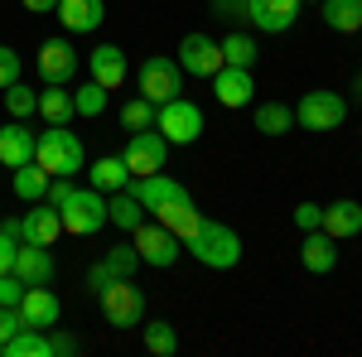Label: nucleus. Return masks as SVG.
Instances as JSON below:
<instances>
[{"mask_svg": "<svg viewBox=\"0 0 362 357\" xmlns=\"http://www.w3.org/2000/svg\"><path fill=\"white\" fill-rule=\"evenodd\" d=\"M184 251H194V261H198V266H208V271H232V266L242 261V237H237L227 222L203 218V222H198V232L184 242Z\"/></svg>", "mask_w": 362, "mask_h": 357, "instance_id": "nucleus-1", "label": "nucleus"}, {"mask_svg": "<svg viewBox=\"0 0 362 357\" xmlns=\"http://www.w3.org/2000/svg\"><path fill=\"white\" fill-rule=\"evenodd\" d=\"M34 160H39V169H49V174H78V169H87V150L83 140L73 136L68 126H49V131H39V150H34Z\"/></svg>", "mask_w": 362, "mask_h": 357, "instance_id": "nucleus-2", "label": "nucleus"}, {"mask_svg": "<svg viewBox=\"0 0 362 357\" xmlns=\"http://www.w3.org/2000/svg\"><path fill=\"white\" fill-rule=\"evenodd\" d=\"M63 232H73V237H97L102 227H107V193L102 189H73L63 198Z\"/></svg>", "mask_w": 362, "mask_h": 357, "instance_id": "nucleus-3", "label": "nucleus"}, {"mask_svg": "<svg viewBox=\"0 0 362 357\" xmlns=\"http://www.w3.org/2000/svg\"><path fill=\"white\" fill-rule=\"evenodd\" d=\"M97 304H102L112 329H140L145 324V295H140V285L131 275H116L112 285L97 295Z\"/></svg>", "mask_w": 362, "mask_h": 357, "instance_id": "nucleus-4", "label": "nucleus"}, {"mask_svg": "<svg viewBox=\"0 0 362 357\" xmlns=\"http://www.w3.org/2000/svg\"><path fill=\"white\" fill-rule=\"evenodd\" d=\"M155 131L169 140V145H194L203 136V107L189 102V97H169L155 107Z\"/></svg>", "mask_w": 362, "mask_h": 357, "instance_id": "nucleus-5", "label": "nucleus"}, {"mask_svg": "<svg viewBox=\"0 0 362 357\" xmlns=\"http://www.w3.org/2000/svg\"><path fill=\"white\" fill-rule=\"evenodd\" d=\"M136 83H140V97L160 107V102H169V97H179V92H184V68H179V58L150 54L145 63H140Z\"/></svg>", "mask_w": 362, "mask_h": 357, "instance_id": "nucleus-6", "label": "nucleus"}, {"mask_svg": "<svg viewBox=\"0 0 362 357\" xmlns=\"http://www.w3.org/2000/svg\"><path fill=\"white\" fill-rule=\"evenodd\" d=\"M348 121V102L329 92V87H314L300 97V107H295V126H305V131H338Z\"/></svg>", "mask_w": 362, "mask_h": 357, "instance_id": "nucleus-7", "label": "nucleus"}, {"mask_svg": "<svg viewBox=\"0 0 362 357\" xmlns=\"http://www.w3.org/2000/svg\"><path fill=\"white\" fill-rule=\"evenodd\" d=\"M131 247L140 251V266H155V271H165V266H174V261L184 256V242H179L169 227H160V222H150V218L131 232Z\"/></svg>", "mask_w": 362, "mask_h": 357, "instance_id": "nucleus-8", "label": "nucleus"}, {"mask_svg": "<svg viewBox=\"0 0 362 357\" xmlns=\"http://www.w3.org/2000/svg\"><path fill=\"white\" fill-rule=\"evenodd\" d=\"M121 160H126V169H131V179H145V174H160L169 160V140L150 126V131H131V140H126V150H121Z\"/></svg>", "mask_w": 362, "mask_h": 357, "instance_id": "nucleus-9", "label": "nucleus"}, {"mask_svg": "<svg viewBox=\"0 0 362 357\" xmlns=\"http://www.w3.org/2000/svg\"><path fill=\"white\" fill-rule=\"evenodd\" d=\"M39 78H44V87H68L78 78V49H73L68 34L39 44Z\"/></svg>", "mask_w": 362, "mask_h": 357, "instance_id": "nucleus-10", "label": "nucleus"}, {"mask_svg": "<svg viewBox=\"0 0 362 357\" xmlns=\"http://www.w3.org/2000/svg\"><path fill=\"white\" fill-rule=\"evenodd\" d=\"M300 5L305 0H242V20L261 34H285L300 20Z\"/></svg>", "mask_w": 362, "mask_h": 357, "instance_id": "nucleus-11", "label": "nucleus"}, {"mask_svg": "<svg viewBox=\"0 0 362 357\" xmlns=\"http://www.w3.org/2000/svg\"><path fill=\"white\" fill-rule=\"evenodd\" d=\"M179 68L194 73V78H213L223 68V44L208 39V34H184L179 39Z\"/></svg>", "mask_w": 362, "mask_h": 357, "instance_id": "nucleus-12", "label": "nucleus"}, {"mask_svg": "<svg viewBox=\"0 0 362 357\" xmlns=\"http://www.w3.org/2000/svg\"><path fill=\"white\" fill-rule=\"evenodd\" d=\"M20 319H25V329H58V319H63V304L49 285H25V295H20Z\"/></svg>", "mask_w": 362, "mask_h": 357, "instance_id": "nucleus-13", "label": "nucleus"}, {"mask_svg": "<svg viewBox=\"0 0 362 357\" xmlns=\"http://www.w3.org/2000/svg\"><path fill=\"white\" fill-rule=\"evenodd\" d=\"M131 193L140 198V208H145L150 218H155L165 203H179V198H189V189H184L179 179H169L165 169H160V174H145V179H131Z\"/></svg>", "mask_w": 362, "mask_h": 357, "instance_id": "nucleus-14", "label": "nucleus"}, {"mask_svg": "<svg viewBox=\"0 0 362 357\" xmlns=\"http://www.w3.org/2000/svg\"><path fill=\"white\" fill-rule=\"evenodd\" d=\"M58 237H63V213H58L54 203H34L25 218H20V242H34V247H54Z\"/></svg>", "mask_w": 362, "mask_h": 357, "instance_id": "nucleus-15", "label": "nucleus"}, {"mask_svg": "<svg viewBox=\"0 0 362 357\" xmlns=\"http://www.w3.org/2000/svg\"><path fill=\"white\" fill-rule=\"evenodd\" d=\"M208 83H213V97H218L227 111H232V107H251V97H256L251 68H232V63H223V68H218Z\"/></svg>", "mask_w": 362, "mask_h": 357, "instance_id": "nucleus-16", "label": "nucleus"}, {"mask_svg": "<svg viewBox=\"0 0 362 357\" xmlns=\"http://www.w3.org/2000/svg\"><path fill=\"white\" fill-rule=\"evenodd\" d=\"M87 73H92V83H102L107 92H121L126 73H131L126 49H116V44H97V49L87 54Z\"/></svg>", "mask_w": 362, "mask_h": 357, "instance_id": "nucleus-17", "label": "nucleus"}, {"mask_svg": "<svg viewBox=\"0 0 362 357\" xmlns=\"http://www.w3.org/2000/svg\"><path fill=\"white\" fill-rule=\"evenodd\" d=\"M34 150H39V136L29 131L25 121H5L0 126V169H20L34 160Z\"/></svg>", "mask_w": 362, "mask_h": 357, "instance_id": "nucleus-18", "label": "nucleus"}, {"mask_svg": "<svg viewBox=\"0 0 362 357\" xmlns=\"http://www.w3.org/2000/svg\"><path fill=\"white\" fill-rule=\"evenodd\" d=\"M54 15L63 25V34H92L107 20V0H58Z\"/></svg>", "mask_w": 362, "mask_h": 357, "instance_id": "nucleus-19", "label": "nucleus"}, {"mask_svg": "<svg viewBox=\"0 0 362 357\" xmlns=\"http://www.w3.org/2000/svg\"><path fill=\"white\" fill-rule=\"evenodd\" d=\"M319 232H329L334 242H348V237H358L362 232V203L358 198H338V203H324V227Z\"/></svg>", "mask_w": 362, "mask_h": 357, "instance_id": "nucleus-20", "label": "nucleus"}, {"mask_svg": "<svg viewBox=\"0 0 362 357\" xmlns=\"http://www.w3.org/2000/svg\"><path fill=\"white\" fill-rule=\"evenodd\" d=\"M300 266L309 275H329L338 266V242L329 232H305V242H300Z\"/></svg>", "mask_w": 362, "mask_h": 357, "instance_id": "nucleus-21", "label": "nucleus"}, {"mask_svg": "<svg viewBox=\"0 0 362 357\" xmlns=\"http://www.w3.org/2000/svg\"><path fill=\"white\" fill-rule=\"evenodd\" d=\"M15 275H20L25 285H49V280H54V256H49V247L20 242V251H15Z\"/></svg>", "mask_w": 362, "mask_h": 357, "instance_id": "nucleus-22", "label": "nucleus"}, {"mask_svg": "<svg viewBox=\"0 0 362 357\" xmlns=\"http://www.w3.org/2000/svg\"><path fill=\"white\" fill-rule=\"evenodd\" d=\"M155 222H160V227H169L179 242H189V237L198 232V222H203V213L194 208V198H179V203H165V208L155 213Z\"/></svg>", "mask_w": 362, "mask_h": 357, "instance_id": "nucleus-23", "label": "nucleus"}, {"mask_svg": "<svg viewBox=\"0 0 362 357\" xmlns=\"http://www.w3.org/2000/svg\"><path fill=\"white\" fill-rule=\"evenodd\" d=\"M150 218L145 208H140V198L131 189H116V193H107V222H116L121 232H136L140 222Z\"/></svg>", "mask_w": 362, "mask_h": 357, "instance_id": "nucleus-24", "label": "nucleus"}, {"mask_svg": "<svg viewBox=\"0 0 362 357\" xmlns=\"http://www.w3.org/2000/svg\"><path fill=\"white\" fill-rule=\"evenodd\" d=\"M87 184L102 193H116V189H131V169L121 155H107V160H97V165H87Z\"/></svg>", "mask_w": 362, "mask_h": 357, "instance_id": "nucleus-25", "label": "nucleus"}, {"mask_svg": "<svg viewBox=\"0 0 362 357\" xmlns=\"http://www.w3.org/2000/svg\"><path fill=\"white\" fill-rule=\"evenodd\" d=\"M319 10L334 34H362V0H319Z\"/></svg>", "mask_w": 362, "mask_h": 357, "instance_id": "nucleus-26", "label": "nucleus"}, {"mask_svg": "<svg viewBox=\"0 0 362 357\" xmlns=\"http://www.w3.org/2000/svg\"><path fill=\"white\" fill-rule=\"evenodd\" d=\"M140 343H145V353H155V357L179 353V333H174V324H165V319H145V324H140Z\"/></svg>", "mask_w": 362, "mask_h": 357, "instance_id": "nucleus-27", "label": "nucleus"}, {"mask_svg": "<svg viewBox=\"0 0 362 357\" xmlns=\"http://www.w3.org/2000/svg\"><path fill=\"white\" fill-rule=\"evenodd\" d=\"M251 121H256L261 136H285V131L295 126V107H285V102H261V107L251 111Z\"/></svg>", "mask_w": 362, "mask_h": 357, "instance_id": "nucleus-28", "label": "nucleus"}, {"mask_svg": "<svg viewBox=\"0 0 362 357\" xmlns=\"http://www.w3.org/2000/svg\"><path fill=\"white\" fill-rule=\"evenodd\" d=\"M39 116L49 121V126H68L78 107H73V92L68 87H49V92H39Z\"/></svg>", "mask_w": 362, "mask_h": 357, "instance_id": "nucleus-29", "label": "nucleus"}, {"mask_svg": "<svg viewBox=\"0 0 362 357\" xmlns=\"http://www.w3.org/2000/svg\"><path fill=\"white\" fill-rule=\"evenodd\" d=\"M5 357H54L49 329H20L10 343H5Z\"/></svg>", "mask_w": 362, "mask_h": 357, "instance_id": "nucleus-30", "label": "nucleus"}, {"mask_svg": "<svg viewBox=\"0 0 362 357\" xmlns=\"http://www.w3.org/2000/svg\"><path fill=\"white\" fill-rule=\"evenodd\" d=\"M49 169H39V160H29V165H20L15 169V193L25 198V203H39L44 193H49Z\"/></svg>", "mask_w": 362, "mask_h": 357, "instance_id": "nucleus-31", "label": "nucleus"}, {"mask_svg": "<svg viewBox=\"0 0 362 357\" xmlns=\"http://www.w3.org/2000/svg\"><path fill=\"white\" fill-rule=\"evenodd\" d=\"M256 34H227L223 39V63H232V68H251L256 63Z\"/></svg>", "mask_w": 362, "mask_h": 357, "instance_id": "nucleus-32", "label": "nucleus"}, {"mask_svg": "<svg viewBox=\"0 0 362 357\" xmlns=\"http://www.w3.org/2000/svg\"><path fill=\"white\" fill-rule=\"evenodd\" d=\"M5 111H10V121L34 116V111H39V92L25 87V83H10V87H5Z\"/></svg>", "mask_w": 362, "mask_h": 357, "instance_id": "nucleus-33", "label": "nucleus"}, {"mask_svg": "<svg viewBox=\"0 0 362 357\" xmlns=\"http://www.w3.org/2000/svg\"><path fill=\"white\" fill-rule=\"evenodd\" d=\"M73 107H78V116H102V111H107V87L87 78V83L73 92Z\"/></svg>", "mask_w": 362, "mask_h": 357, "instance_id": "nucleus-34", "label": "nucleus"}, {"mask_svg": "<svg viewBox=\"0 0 362 357\" xmlns=\"http://www.w3.org/2000/svg\"><path fill=\"white\" fill-rule=\"evenodd\" d=\"M15 251H20V218L0 222V275L15 271Z\"/></svg>", "mask_w": 362, "mask_h": 357, "instance_id": "nucleus-35", "label": "nucleus"}, {"mask_svg": "<svg viewBox=\"0 0 362 357\" xmlns=\"http://www.w3.org/2000/svg\"><path fill=\"white\" fill-rule=\"evenodd\" d=\"M121 126H126V131H150V126H155V102H145V97L126 102V107H121Z\"/></svg>", "mask_w": 362, "mask_h": 357, "instance_id": "nucleus-36", "label": "nucleus"}, {"mask_svg": "<svg viewBox=\"0 0 362 357\" xmlns=\"http://www.w3.org/2000/svg\"><path fill=\"white\" fill-rule=\"evenodd\" d=\"M102 261H107L116 275H136V271H140V251L131 247V242H126V247H112L107 256H102Z\"/></svg>", "mask_w": 362, "mask_h": 357, "instance_id": "nucleus-37", "label": "nucleus"}, {"mask_svg": "<svg viewBox=\"0 0 362 357\" xmlns=\"http://www.w3.org/2000/svg\"><path fill=\"white\" fill-rule=\"evenodd\" d=\"M295 227L300 232H319L324 227V203H300L295 208Z\"/></svg>", "mask_w": 362, "mask_h": 357, "instance_id": "nucleus-38", "label": "nucleus"}, {"mask_svg": "<svg viewBox=\"0 0 362 357\" xmlns=\"http://www.w3.org/2000/svg\"><path fill=\"white\" fill-rule=\"evenodd\" d=\"M10 83H20V54H15L10 44H0V92Z\"/></svg>", "mask_w": 362, "mask_h": 357, "instance_id": "nucleus-39", "label": "nucleus"}, {"mask_svg": "<svg viewBox=\"0 0 362 357\" xmlns=\"http://www.w3.org/2000/svg\"><path fill=\"white\" fill-rule=\"evenodd\" d=\"M112 280H116V271H112V266H107V261H97V266H92V271L83 275L87 295H102V290H107V285H112Z\"/></svg>", "mask_w": 362, "mask_h": 357, "instance_id": "nucleus-40", "label": "nucleus"}, {"mask_svg": "<svg viewBox=\"0 0 362 357\" xmlns=\"http://www.w3.org/2000/svg\"><path fill=\"white\" fill-rule=\"evenodd\" d=\"M20 329H25L20 309H15V304H0V348H5V343H10V338H15Z\"/></svg>", "mask_w": 362, "mask_h": 357, "instance_id": "nucleus-41", "label": "nucleus"}, {"mask_svg": "<svg viewBox=\"0 0 362 357\" xmlns=\"http://www.w3.org/2000/svg\"><path fill=\"white\" fill-rule=\"evenodd\" d=\"M73 193V179L68 174H58V179H49V193H44V203H54V208H63V198Z\"/></svg>", "mask_w": 362, "mask_h": 357, "instance_id": "nucleus-42", "label": "nucleus"}, {"mask_svg": "<svg viewBox=\"0 0 362 357\" xmlns=\"http://www.w3.org/2000/svg\"><path fill=\"white\" fill-rule=\"evenodd\" d=\"M49 343H54V357H73L78 353V338H73V333H49Z\"/></svg>", "mask_w": 362, "mask_h": 357, "instance_id": "nucleus-43", "label": "nucleus"}, {"mask_svg": "<svg viewBox=\"0 0 362 357\" xmlns=\"http://www.w3.org/2000/svg\"><path fill=\"white\" fill-rule=\"evenodd\" d=\"M20 5H25L29 15H54L58 10V0H20Z\"/></svg>", "mask_w": 362, "mask_h": 357, "instance_id": "nucleus-44", "label": "nucleus"}, {"mask_svg": "<svg viewBox=\"0 0 362 357\" xmlns=\"http://www.w3.org/2000/svg\"><path fill=\"white\" fill-rule=\"evenodd\" d=\"M353 102L362 107V73H358V83H353Z\"/></svg>", "mask_w": 362, "mask_h": 357, "instance_id": "nucleus-45", "label": "nucleus"}, {"mask_svg": "<svg viewBox=\"0 0 362 357\" xmlns=\"http://www.w3.org/2000/svg\"><path fill=\"white\" fill-rule=\"evenodd\" d=\"M218 5H232V10H242V0H218Z\"/></svg>", "mask_w": 362, "mask_h": 357, "instance_id": "nucleus-46", "label": "nucleus"}, {"mask_svg": "<svg viewBox=\"0 0 362 357\" xmlns=\"http://www.w3.org/2000/svg\"><path fill=\"white\" fill-rule=\"evenodd\" d=\"M0 357H5V348H0Z\"/></svg>", "mask_w": 362, "mask_h": 357, "instance_id": "nucleus-47", "label": "nucleus"}, {"mask_svg": "<svg viewBox=\"0 0 362 357\" xmlns=\"http://www.w3.org/2000/svg\"><path fill=\"white\" fill-rule=\"evenodd\" d=\"M314 5H319V0H314Z\"/></svg>", "mask_w": 362, "mask_h": 357, "instance_id": "nucleus-48", "label": "nucleus"}]
</instances>
